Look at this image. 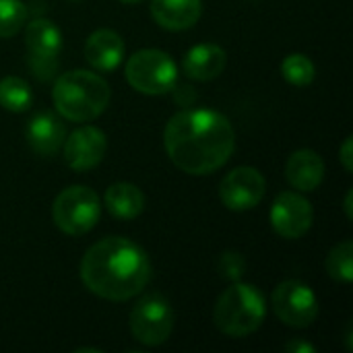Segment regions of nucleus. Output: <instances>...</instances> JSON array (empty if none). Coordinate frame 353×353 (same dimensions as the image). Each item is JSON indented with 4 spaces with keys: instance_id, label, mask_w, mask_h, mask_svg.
<instances>
[{
    "instance_id": "1",
    "label": "nucleus",
    "mask_w": 353,
    "mask_h": 353,
    "mask_svg": "<svg viewBox=\"0 0 353 353\" xmlns=\"http://www.w3.org/2000/svg\"><path fill=\"white\" fill-rule=\"evenodd\" d=\"M163 145L178 170L190 176H207L230 161L236 149V132L221 112L184 110L168 120Z\"/></svg>"
},
{
    "instance_id": "2",
    "label": "nucleus",
    "mask_w": 353,
    "mask_h": 353,
    "mask_svg": "<svg viewBox=\"0 0 353 353\" xmlns=\"http://www.w3.org/2000/svg\"><path fill=\"white\" fill-rule=\"evenodd\" d=\"M151 261L132 240L112 236L95 242L81 261L83 285L97 298L126 302L151 281Z\"/></svg>"
},
{
    "instance_id": "3",
    "label": "nucleus",
    "mask_w": 353,
    "mask_h": 353,
    "mask_svg": "<svg viewBox=\"0 0 353 353\" xmlns=\"http://www.w3.org/2000/svg\"><path fill=\"white\" fill-rule=\"evenodd\" d=\"M58 116L70 122H89L103 114L110 103V85L103 77L89 70L62 72L52 89Z\"/></svg>"
},
{
    "instance_id": "4",
    "label": "nucleus",
    "mask_w": 353,
    "mask_h": 353,
    "mask_svg": "<svg viewBox=\"0 0 353 353\" xmlns=\"http://www.w3.org/2000/svg\"><path fill=\"white\" fill-rule=\"evenodd\" d=\"M267 316V302L259 288L236 281L228 288L215 304L213 321L215 327L232 337L242 339L261 329Z\"/></svg>"
},
{
    "instance_id": "5",
    "label": "nucleus",
    "mask_w": 353,
    "mask_h": 353,
    "mask_svg": "<svg viewBox=\"0 0 353 353\" xmlns=\"http://www.w3.org/2000/svg\"><path fill=\"white\" fill-rule=\"evenodd\" d=\"M101 217V203L89 186L64 188L52 205V219L66 236L89 234Z\"/></svg>"
},
{
    "instance_id": "6",
    "label": "nucleus",
    "mask_w": 353,
    "mask_h": 353,
    "mask_svg": "<svg viewBox=\"0 0 353 353\" xmlns=\"http://www.w3.org/2000/svg\"><path fill=\"white\" fill-rule=\"evenodd\" d=\"M128 85L145 95H165L176 87L178 68L176 62L161 50L145 48L134 52L126 62Z\"/></svg>"
},
{
    "instance_id": "7",
    "label": "nucleus",
    "mask_w": 353,
    "mask_h": 353,
    "mask_svg": "<svg viewBox=\"0 0 353 353\" xmlns=\"http://www.w3.org/2000/svg\"><path fill=\"white\" fill-rule=\"evenodd\" d=\"M174 331V310L170 302L159 294H149L139 300L130 312V333L132 337L147 345H163Z\"/></svg>"
},
{
    "instance_id": "8",
    "label": "nucleus",
    "mask_w": 353,
    "mask_h": 353,
    "mask_svg": "<svg viewBox=\"0 0 353 353\" xmlns=\"http://www.w3.org/2000/svg\"><path fill=\"white\" fill-rule=\"evenodd\" d=\"M271 306L277 319L294 329H306L319 316V300L314 292L298 279L281 281L273 290Z\"/></svg>"
},
{
    "instance_id": "9",
    "label": "nucleus",
    "mask_w": 353,
    "mask_h": 353,
    "mask_svg": "<svg viewBox=\"0 0 353 353\" xmlns=\"http://www.w3.org/2000/svg\"><path fill=\"white\" fill-rule=\"evenodd\" d=\"M314 221V209L310 201L300 194L285 190L277 194L271 207V225L285 240H298L308 234Z\"/></svg>"
},
{
    "instance_id": "10",
    "label": "nucleus",
    "mask_w": 353,
    "mask_h": 353,
    "mask_svg": "<svg viewBox=\"0 0 353 353\" xmlns=\"http://www.w3.org/2000/svg\"><path fill=\"white\" fill-rule=\"evenodd\" d=\"M267 192V182L256 168L240 165L219 184V199L230 211L254 209Z\"/></svg>"
},
{
    "instance_id": "11",
    "label": "nucleus",
    "mask_w": 353,
    "mask_h": 353,
    "mask_svg": "<svg viewBox=\"0 0 353 353\" xmlns=\"http://www.w3.org/2000/svg\"><path fill=\"white\" fill-rule=\"evenodd\" d=\"M105 149L108 139L97 126H81L72 130L70 134H66L62 145L64 161L74 172H89L97 168L105 155Z\"/></svg>"
},
{
    "instance_id": "12",
    "label": "nucleus",
    "mask_w": 353,
    "mask_h": 353,
    "mask_svg": "<svg viewBox=\"0 0 353 353\" xmlns=\"http://www.w3.org/2000/svg\"><path fill=\"white\" fill-rule=\"evenodd\" d=\"M25 137L33 153L41 157H52L64 145L66 124L62 122V116H56L54 112H37L27 122Z\"/></svg>"
},
{
    "instance_id": "13",
    "label": "nucleus",
    "mask_w": 353,
    "mask_h": 353,
    "mask_svg": "<svg viewBox=\"0 0 353 353\" xmlns=\"http://www.w3.org/2000/svg\"><path fill=\"white\" fill-rule=\"evenodd\" d=\"M124 58V41L114 29H97L85 41V60L101 72H112Z\"/></svg>"
},
{
    "instance_id": "14",
    "label": "nucleus",
    "mask_w": 353,
    "mask_h": 353,
    "mask_svg": "<svg viewBox=\"0 0 353 353\" xmlns=\"http://www.w3.org/2000/svg\"><path fill=\"white\" fill-rule=\"evenodd\" d=\"M285 178L296 190L312 192L325 180V161L312 149H298L285 163Z\"/></svg>"
},
{
    "instance_id": "15",
    "label": "nucleus",
    "mask_w": 353,
    "mask_h": 353,
    "mask_svg": "<svg viewBox=\"0 0 353 353\" xmlns=\"http://www.w3.org/2000/svg\"><path fill=\"white\" fill-rule=\"evenodd\" d=\"M203 14L201 0H151V17L168 31L190 29Z\"/></svg>"
},
{
    "instance_id": "16",
    "label": "nucleus",
    "mask_w": 353,
    "mask_h": 353,
    "mask_svg": "<svg viewBox=\"0 0 353 353\" xmlns=\"http://www.w3.org/2000/svg\"><path fill=\"white\" fill-rule=\"evenodd\" d=\"M225 50L217 43H199L190 48L182 60L184 72L194 81H213L225 68Z\"/></svg>"
},
{
    "instance_id": "17",
    "label": "nucleus",
    "mask_w": 353,
    "mask_h": 353,
    "mask_svg": "<svg viewBox=\"0 0 353 353\" xmlns=\"http://www.w3.org/2000/svg\"><path fill=\"white\" fill-rule=\"evenodd\" d=\"M105 209L112 217L130 221L145 209V194L130 182H116L105 190Z\"/></svg>"
},
{
    "instance_id": "18",
    "label": "nucleus",
    "mask_w": 353,
    "mask_h": 353,
    "mask_svg": "<svg viewBox=\"0 0 353 353\" xmlns=\"http://www.w3.org/2000/svg\"><path fill=\"white\" fill-rule=\"evenodd\" d=\"M25 46L29 56L58 58L62 50V33L48 19H35L25 27Z\"/></svg>"
},
{
    "instance_id": "19",
    "label": "nucleus",
    "mask_w": 353,
    "mask_h": 353,
    "mask_svg": "<svg viewBox=\"0 0 353 353\" xmlns=\"http://www.w3.org/2000/svg\"><path fill=\"white\" fill-rule=\"evenodd\" d=\"M33 103V91L21 77H4L0 81V105L8 112H27Z\"/></svg>"
},
{
    "instance_id": "20",
    "label": "nucleus",
    "mask_w": 353,
    "mask_h": 353,
    "mask_svg": "<svg viewBox=\"0 0 353 353\" xmlns=\"http://www.w3.org/2000/svg\"><path fill=\"white\" fill-rule=\"evenodd\" d=\"M281 74L294 87H308L316 77V68H314V62L308 56L290 54L281 62Z\"/></svg>"
},
{
    "instance_id": "21",
    "label": "nucleus",
    "mask_w": 353,
    "mask_h": 353,
    "mask_svg": "<svg viewBox=\"0 0 353 353\" xmlns=\"http://www.w3.org/2000/svg\"><path fill=\"white\" fill-rule=\"evenodd\" d=\"M327 273L339 283H350L353 279V242L345 240L337 244L327 256Z\"/></svg>"
},
{
    "instance_id": "22",
    "label": "nucleus",
    "mask_w": 353,
    "mask_h": 353,
    "mask_svg": "<svg viewBox=\"0 0 353 353\" xmlns=\"http://www.w3.org/2000/svg\"><path fill=\"white\" fill-rule=\"evenodd\" d=\"M27 19V10L21 0H0V37L17 35Z\"/></svg>"
},
{
    "instance_id": "23",
    "label": "nucleus",
    "mask_w": 353,
    "mask_h": 353,
    "mask_svg": "<svg viewBox=\"0 0 353 353\" xmlns=\"http://www.w3.org/2000/svg\"><path fill=\"white\" fill-rule=\"evenodd\" d=\"M219 275L230 279V281H238L244 273H246V261L240 252H234V250H228L221 254L219 263Z\"/></svg>"
},
{
    "instance_id": "24",
    "label": "nucleus",
    "mask_w": 353,
    "mask_h": 353,
    "mask_svg": "<svg viewBox=\"0 0 353 353\" xmlns=\"http://www.w3.org/2000/svg\"><path fill=\"white\" fill-rule=\"evenodd\" d=\"M29 66L33 74L41 81L52 79V74L58 68V58H43V56H29Z\"/></svg>"
},
{
    "instance_id": "25",
    "label": "nucleus",
    "mask_w": 353,
    "mask_h": 353,
    "mask_svg": "<svg viewBox=\"0 0 353 353\" xmlns=\"http://www.w3.org/2000/svg\"><path fill=\"white\" fill-rule=\"evenodd\" d=\"M341 161H343V168H345L347 172H352L353 170L352 137H347V139H345V143H343V147H341Z\"/></svg>"
},
{
    "instance_id": "26",
    "label": "nucleus",
    "mask_w": 353,
    "mask_h": 353,
    "mask_svg": "<svg viewBox=\"0 0 353 353\" xmlns=\"http://www.w3.org/2000/svg\"><path fill=\"white\" fill-rule=\"evenodd\" d=\"M285 352H290V353H314V347H312V345H308V343H304V341H300V339H294V341H290V343L285 345Z\"/></svg>"
},
{
    "instance_id": "27",
    "label": "nucleus",
    "mask_w": 353,
    "mask_h": 353,
    "mask_svg": "<svg viewBox=\"0 0 353 353\" xmlns=\"http://www.w3.org/2000/svg\"><path fill=\"white\" fill-rule=\"evenodd\" d=\"M352 196H353V192L350 190V192H347V196H345V215H347V219H352Z\"/></svg>"
},
{
    "instance_id": "28",
    "label": "nucleus",
    "mask_w": 353,
    "mask_h": 353,
    "mask_svg": "<svg viewBox=\"0 0 353 353\" xmlns=\"http://www.w3.org/2000/svg\"><path fill=\"white\" fill-rule=\"evenodd\" d=\"M120 2H124V4H134V2H141V0H120Z\"/></svg>"
}]
</instances>
